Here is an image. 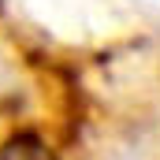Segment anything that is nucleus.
<instances>
[{"label": "nucleus", "instance_id": "1", "mask_svg": "<svg viewBox=\"0 0 160 160\" xmlns=\"http://www.w3.org/2000/svg\"><path fill=\"white\" fill-rule=\"evenodd\" d=\"M0 160H52V153L41 145V138L19 134V138H11V142L0 149Z\"/></svg>", "mask_w": 160, "mask_h": 160}]
</instances>
